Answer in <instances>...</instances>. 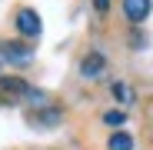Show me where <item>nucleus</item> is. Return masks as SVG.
Returning <instances> with one entry per match:
<instances>
[{
    "instance_id": "nucleus-1",
    "label": "nucleus",
    "mask_w": 153,
    "mask_h": 150,
    "mask_svg": "<svg viewBox=\"0 0 153 150\" xmlns=\"http://www.w3.org/2000/svg\"><path fill=\"white\" fill-rule=\"evenodd\" d=\"M30 93V84L23 77H0V104L4 107H13L20 100H27Z\"/></svg>"
},
{
    "instance_id": "nucleus-2",
    "label": "nucleus",
    "mask_w": 153,
    "mask_h": 150,
    "mask_svg": "<svg viewBox=\"0 0 153 150\" xmlns=\"http://www.w3.org/2000/svg\"><path fill=\"white\" fill-rule=\"evenodd\" d=\"M27 123L33 130H53V127H60L63 123V110L60 107H40V110H27Z\"/></svg>"
},
{
    "instance_id": "nucleus-3",
    "label": "nucleus",
    "mask_w": 153,
    "mask_h": 150,
    "mask_svg": "<svg viewBox=\"0 0 153 150\" xmlns=\"http://www.w3.org/2000/svg\"><path fill=\"white\" fill-rule=\"evenodd\" d=\"M0 60H7L13 67H27L33 60V47L20 43V40H0Z\"/></svg>"
},
{
    "instance_id": "nucleus-4",
    "label": "nucleus",
    "mask_w": 153,
    "mask_h": 150,
    "mask_svg": "<svg viewBox=\"0 0 153 150\" xmlns=\"http://www.w3.org/2000/svg\"><path fill=\"white\" fill-rule=\"evenodd\" d=\"M13 23H17V30L23 34V37H40V30H43V23H40V13L37 10H30V7H20L17 10V17H13Z\"/></svg>"
},
{
    "instance_id": "nucleus-5",
    "label": "nucleus",
    "mask_w": 153,
    "mask_h": 150,
    "mask_svg": "<svg viewBox=\"0 0 153 150\" xmlns=\"http://www.w3.org/2000/svg\"><path fill=\"white\" fill-rule=\"evenodd\" d=\"M103 70H107V57L97 54V50H90V54L80 60V77H87V80H100Z\"/></svg>"
},
{
    "instance_id": "nucleus-6",
    "label": "nucleus",
    "mask_w": 153,
    "mask_h": 150,
    "mask_svg": "<svg viewBox=\"0 0 153 150\" xmlns=\"http://www.w3.org/2000/svg\"><path fill=\"white\" fill-rule=\"evenodd\" d=\"M150 10H153V0H123V13H126V20L133 27H140L150 17Z\"/></svg>"
},
{
    "instance_id": "nucleus-7",
    "label": "nucleus",
    "mask_w": 153,
    "mask_h": 150,
    "mask_svg": "<svg viewBox=\"0 0 153 150\" xmlns=\"http://www.w3.org/2000/svg\"><path fill=\"white\" fill-rule=\"evenodd\" d=\"M107 150H133V137L126 134V130H117V134H110Z\"/></svg>"
},
{
    "instance_id": "nucleus-8",
    "label": "nucleus",
    "mask_w": 153,
    "mask_h": 150,
    "mask_svg": "<svg viewBox=\"0 0 153 150\" xmlns=\"http://www.w3.org/2000/svg\"><path fill=\"white\" fill-rule=\"evenodd\" d=\"M113 97L120 100V104H133V100H137V93H133V87L130 84H123V80H113Z\"/></svg>"
},
{
    "instance_id": "nucleus-9",
    "label": "nucleus",
    "mask_w": 153,
    "mask_h": 150,
    "mask_svg": "<svg viewBox=\"0 0 153 150\" xmlns=\"http://www.w3.org/2000/svg\"><path fill=\"white\" fill-rule=\"evenodd\" d=\"M103 123H107V127H123V123H126V113H123V110H107V113H103Z\"/></svg>"
},
{
    "instance_id": "nucleus-10",
    "label": "nucleus",
    "mask_w": 153,
    "mask_h": 150,
    "mask_svg": "<svg viewBox=\"0 0 153 150\" xmlns=\"http://www.w3.org/2000/svg\"><path fill=\"white\" fill-rule=\"evenodd\" d=\"M130 43H133V50H146V47H150V37L140 34V30H133V34H130Z\"/></svg>"
},
{
    "instance_id": "nucleus-11",
    "label": "nucleus",
    "mask_w": 153,
    "mask_h": 150,
    "mask_svg": "<svg viewBox=\"0 0 153 150\" xmlns=\"http://www.w3.org/2000/svg\"><path fill=\"white\" fill-rule=\"evenodd\" d=\"M93 10H97V13H107V10H110V0H93Z\"/></svg>"
}]
</instances>
